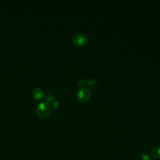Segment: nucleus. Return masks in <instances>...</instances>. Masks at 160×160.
Instances as JSON below:
<instances>
[{
    "label": "nucleus",
    "instance_id": "nucleus-1",
    "mask_svg": "<svg viewBox=\"0 0 160 160\" xmlns=\"http://www.w3.org/2000/svg\"><path fill=\"white\" fill-rule=\"evenodd\" d=\"M51 112V106L48 102H40L36 108L38 116L41 118H47Z\"/></svg>",
    "mask_w": 160,
    "mask_h": 160
},
{
    "label": "nucleus",
    "instance_id": "nucleus-2",
    "mask_svg": "<svg viewBox=\"0 0 160 160\" xmlns=\"http://www.w3.org/2000/svg\"><path fill=\"white\" fill-rule=\"evenodd\" d=\"M88 41V38L82 33H78L73 36L72 42L77 46H84L87 44Z\"/></svg>",
    "mask_w": 160,
    "mask_h": 160
},
{
    "label": "nucleus",
    "instance_id": "nucleus-3",
    "mask_svg": "<svg viewBox=\"0 0 160 160\" xmlns=\"http://www.w3.org/2000/svg\"><path fill=\"white\" fill-rule=\"evenodd\" d=\"M91 98V91L87 88H81L77 94V99L81 103L89 101Z\"/></svg>",
    "mask_w": 160,
    "mask_h": 160
},
{
    "label": "nucleus",
    "instance_id": "nucleus-4",
    "mask_svg": "<svg viewBox=\"0 0 160 160\" xmlns=\"http://www.w3.org/2000/svg\"><path fill=\"white\" fill-rule=\"evenodd\" d=\"M32 96L36 100L40 101L44 97V91L40 88H35L32 91Z\"/></svg>",
    "mask_w": 160,
    "mask_h": 160
},
{
    "label": "nucleus",
    "instance_id": "nucleus-5",
    "mask_svg": "<svg viewBox=\"0 0 160 160\" xmlns=\"http://www.w3.org/2000/svg\"><path fill=\"white\" fill-rule=\"evenodd\" d=\"M151 154L154 158H160V146H154L151 149Z\"/></svg>",
    "mask_w": 160,
    "mask_h": 160
},
{
    "label": "nucleus",
    "instance_id": "nucleus-6",
    "mask_svg": "<svg viewBox=\"0 0 160 160\" xmlns=\"http://www.w3.org/2000/svg\"><path fill=\"white\" fill-rule=\"evenodd\" d=\"M141 160H151V156L149 152L145 151V152H143L141 153Z\"/></svg>",
    "mask_w": 160,
    "mask_h": 160
},
{
    "label": "nucleus",
    "instance_id": "nucleus-7",
    "mask_svg": "<svg viewBox=\"0 0 160 160\" xmlns=\"http://www.w3.org/2000/svg\"><path fill=\"white\" fill-rule=\"evenodd\" d=\"M54 96L52 94V93H51V92H49V93H48L47 94V95L46 96V101H47V102H52L53 101V100L54 99Z\"/></svg>",
    "mask_w": 160,
    "mask_h": 160
},
{
    "label": "nucleus",
    "instance_id": "nucleus-8",
    "mask_svg": "<svg viewBox=\"0 0 160 160\" xmlns=\"http://www.w3.org/2000/svg\"><path fill=\"white\" fill-rule=\"evenodd\" d=\"M59 107V102L56 101H54L53 102H52V108L55 109V110H57L58 109Z\"/></svg>",
    "mask_w": 160,
    "mask_h": 160
}]
</instances>
